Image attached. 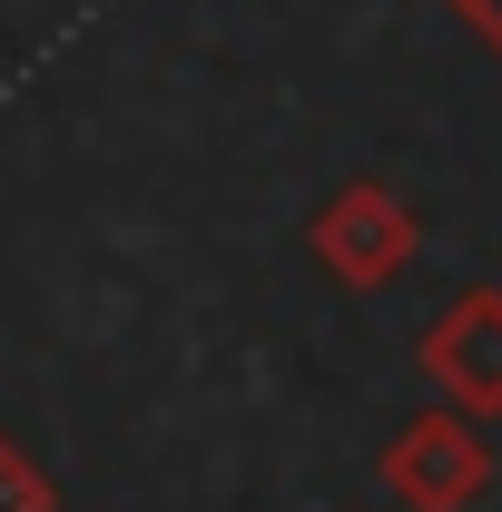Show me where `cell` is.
Instances as JSON below:
<instances>
[{
	"mask_svg": "<svg viewBox=\"0 0 502 512\" xmlns=\"http://www.w3.org/2000/svg\"><path fill=\"white\" fill-rule=\"evenodd\" d=\"M0 512H60V493H50V473L30 463V453L0 434Z\"/></svg>",
	"mask_w": 502,
	"mask_h": 512,
	"instance_id": "4",
	"label": "cell"
},
{
	"mask_svg": "<svg viewBox=\"0 0 502 512\" xmlns=\"http://www.w3.org/2000/svg\"><path fill=\"white\" fill-rule=\"evenodd\" d=\"M306 247H315V266H325L335 286L375 296V286H394V276L414 266V207L384 188V178H355V188H335L315 207Z\"/></svg>",
	"mask_w": 502,
	"mask_h": 512,
	"instance_id": "2",
	"label": "cell"
},
{
	"mask_svg": "<svg viewBox=\"0 0 502 512\" xmlns=\"http://www.w3.org/2000/svg\"><path fill=\"white\" fill-rule=\"evenodd\" d=\"M443 10H453V20H463V30H473V40L502 60V0H443Z\"/></svg>",
	"mask_w": 502,
	"mask_h": 512,
	"instance_id": "5",
	"label": "cell"
},
{
	"mask_svg": "<svg viewBox=\"0 0 502 512\" xmlns=\"http://www.w3.org/2000/svg\"><path fill=\"white\" fill-rule=\"evenodd\" d=\"M414 365H424V384H434L453 414L502 424V286H463V296L424 325Z\"/></svg>",
	"mask_w": 502,
	"mask_h": 512,
	"instance_id": "3",
	"label": "cell"
},
{
	"mask_svg": "<svg viewBox=\"0 0 502 512\" xmlns=\"http://www.w3.org/2000/svg\"><path fill=\"white\" fill-rule=\"evenodd\" d=\"M375 473H384V493H394V512H473L493 493V444H483L473 414L434 404V414H414L375 453Z\"/></svg>",
	"mask_w": 502,
	"mask_h": 512,
	"instance_id": "1",
	"label": "cell"
}]
</instances>
